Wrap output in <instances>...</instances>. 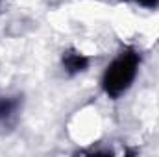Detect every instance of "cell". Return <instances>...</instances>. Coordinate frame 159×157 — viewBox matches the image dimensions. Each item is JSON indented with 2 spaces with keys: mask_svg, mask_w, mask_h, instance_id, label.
<instances>
[{
  "mask_svg": "<svg viewBox=\"0 0 159 157\" xmlns=\"http://www.w3.org/2000/svg\"><path fill=\"white\" fill-rule=\"evenodd\" d=\"M137 67H139V56L133 50L122 52L107 67V70L104 74V79H102L104 91L111 98H119L120 94L126 92L129 89V85L133 83L135 74H137Z\"/></svg>",
  "mask_w": 159,
  "mask_h": 157,
  "instance_id": "cell-1",
  "label": "cell"
},
{
  "mask_svg": "<svg viewBox=\"0 0 159 157\" xmlns=\"http://www.w3.org/2000/svg\"><path fill=\"white\" fill-rule=\"evenodd\" d=\"M19 111V102L17 100H0V129H7L15 124Z\"/></svg>",
  "mask_w": 159,
  "mask_h": 157,
  "instance_id": "cell-2",
  "label": "cell"
},
{
  "mask_svg": "<svg viewBox=\"0 0 159 157\" xmlns=\"http://www.w3.org/2000/svg\"><path fill=\"white\" fill-rule=\"evenodd\" d=\"M87 57L85 56H81L78 52H74V50H69V52H65L63 54V67L67 69V72H70V74H76V72H81V70H85L87 69Z\"/></svg>",
  "mask_w": 159,
  "mask_h": 157,
  "instance_id": "cell-3",
  "label": "cell"
},
{
  "mask_svg": "<svg viewBox=\"0 0 159 157\" xmlns=\"http://www.w3.org/2000/svg\"><path fill=\"white\" fill-rule=\"evenodd\" d=\"M139 4H143V6H146V7H154V6H157L159 0H137Z\"/></svg>",
  "mask_w": 159,
  "mask_h": 157,
  "instance_id": "cell-4",
  "label": "cell"
}]
</instances>
